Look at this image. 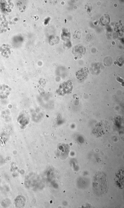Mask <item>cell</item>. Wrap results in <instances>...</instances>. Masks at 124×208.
<instances>
[{
	"mask_svg": "<svg viewBox=\"0 0 124 208\" xmlns=\"http://www.w3.org/2000/svg\"><path fill=\"white\" fill-rule=\"evenodd\" d=\"M108 183L106 175L102 172L97 173L93 182V188L94 194L101 196L105 193L107 189Z\"/></svg>",
	"mask_w": 124,
	"mask_h": 208,
	"instance_id": "6da1fadb",
	"label": "cell"
},
{
	"mask_svg": "<svg viewBox=\"0 0 124 208\" xmlns=\"http://www.w3.org/2000/svg\"><path fill=\"white\" fill-rule=\"evenodd\" d=\"M89 73V71L88 68L85 67L77 71L76 73V75L78 79L81 80L87 76Z\"/></svg>",
	"mask_w": 124,
	"mask_h": 208,
	"instance_id": "7a4b0ae2",
	"label": "cell"
}]
</instances>
